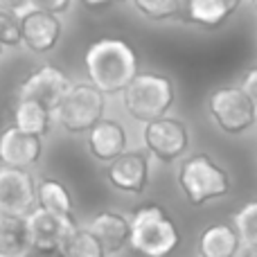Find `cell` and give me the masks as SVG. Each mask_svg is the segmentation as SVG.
<instances>
[{
    "mask_svg": "<svg viewBox=\"0 0 257 257\" xmlns=\"http://www.w3.org/2000/svg\"><path fill=\"white\" fill-rule=\"evenodd\" d=\"M88 230L99 239V244L106 250V255L120 253L128 244V219L120 212L104 210V212L95 214Z\"/></svg>",
    "mask_w": 257,
    "mask_h": 257,
    "instance_id": "9a60e30c",
    "label": "cell"
},
{
    "mask_svg": "<svg viewBox=\"0 0 257 257\" xmlns=\"http://www.w3.org/2000/svg\"><path fill=\"white\" fill-rule=\"evenodd\" d=\"M183 3H185V0H183Z\"/></svg>",
    "mask_w": 257,
    "mask_h": 257,
    "instance_id": "e575fe53",
    "label": "cell"
},
{
    "mask_svg": "<svg viewBox=\"0 0 257 257\" xmlns=\"http://www.w3.org/2000/svg\"><path fill=\"white\" fill-rule=\"evenodd\" d=\"M70 79L54 66H41L18 86V99H36L54 113L66 93L70 90Z\"/></svg>",
    "mask_w": 257,
    "mask_h": 257,
    "instance_id": "9c48e42d",
    "label": "cell"
},
{
    "mask_svg": "<svg viewBox=\"0 0 257 257\" xmlns=\"http://www.w3.org/2000/svg\"><path fill=\"white\" fill-rule=\"evenodd\" d=\"M122 99L133 120L149 124V122L165 117L172 108L174 84L165 75L138 72L131 84L122 90Z\"/></svg>",
    "mask_w": 257,
    "mask_h": 257,
    "instance_id": "3957f363",
    "label": "cell"
},
{
    "mask_svg": "<svg viewBox=\"0 0 257 257\" xmlns=\"http://www.w3.org/2000/svg\"><path fill=\"white\" fill-rule=\"evenodd\" d=\"M88 149L102 163H113L126 151V131L117 120H99L88 131Z\"/></svg>",
    "mask_w": 257,
    "mask_h": 257,
    "instance_id": "5bb4252c",
    "label": "cell"
},
{
    "mask_svg": "<svg viewBox=\"0 0 257 257\" xmlns=\"http://www.w3.org/2000/svg\"><path fill=\"white\" fill-rule=\"evenodd\" d=\"M178 185L192 205H203L230 192V176L208 154H194L181 165Z\"/></svg>",
    "mask_w": 257,
    "mask_h": 257,
    "instance_id": "277c9868",
    "label": "cell"
},
{
    "mask_svg": "<svg viewBox=\"0 0 257 257\" xmlns=\"http://www.w3.org/2000/svg\"><path fill=\"white\" fill-rule=\"evenodd\" d=\"M136 9L147 18L167 21L183 16V0H133Z\"/></svg>",
    "mask_w": 257,
    "mask_h": 257,
    "instance_id": "603a6c76",
    "label": "cell"
},
{
    "mask_svg": "<svg viewBox=\"0 0 257 257\" xmlns=\"http://www.w3.org/2000/svg\"><path fill=\"white\" fill-rule=\"evenodd\" d=\"M208 111L223 133L239 136L257 122V104L237 86H221L208 97Z\"/></svg>",
    "mask_w": 257,
    "mask_h": 257,
    "instance_id": "8992f818",
    "label": "cell"
},
{
    "mask_svg": "<svg viewBox=\"0 0 257 257\" xmlns=\"http://www.w3.org/2000/svg\"><path fill=\"white\" fill-rule=\"evenodd\" d=\"M181 244V232L158 203L140 205L128 217V246L140 257H169Z\"/></svg>",
    "mask_w": 257,
    "mask_h": 257,
    "instance_id": "7a4b0ae2",
    "label": "cell"
},
{
    "mask_svg": "<svg viewBox=\"0 0 257 257\" xmlns=\"http://www.w3.org/2000/svg\"><path fill=\"white\" fill-rule=\"evenodd\" d=\"M239 88L244 90V93L248 95V97L257 104V66H255V68H250V70L244 75V81H241Z\"/></svg>",
    "mask_w": 257,
    "mask_h": 257,
    "instance_id": "484cf974",
    "label": "cell"
},
{
    "mask_svg": "<svg viewBox=\"0 0 257 257\" xmlns=\"http://www.w3.org/2000/svg\"><path fill=\"white\" fill-rule=\"evenodd\" d=\"M86 75L104 95H117L138 75L136 50L122 39H99L86 50Z\"/></svg>",
    "mask_w": 257,
    "mask_h": 257,
    "instance_id": "6da1fadb",
    "label": "cell"
},
{
    "mask_svg": "<svg viewBox=\"0 0 257 257\" xmlns=\"http://www.w3.org/2000/svg\"><path fill=\"white\" fill-rule=\"evenodd\" d=\"M21 36L23 43L32 52L45 54L57 45L59 36H61V21L54 14L32 9L21 16Z\"/></svg>",
    "mask_w": 257,
    "mask_h": 257,
    "instance_id": "7c38bea8",
    "label": "cell"
},
{
    "mask_svg": "<svg viewBox=\"0 0 257 257\" xmlns=\"http://www.w3.org/2000/svg\"><path fill=\"white\" fill-rule=\"evenodd\" d=\"M70 3H72V0H32L34 9H41V12H48V14H54V16H59V14L68 12V9H70Z\"/></svg>",
    "mask_w": 257,
    "mask_h": 257,
    "instance_id": "d4e9b609",
    "label": "cell"
},
{
    "mask_svg": "<svg viewBox=\"0 0 257 257\" xmlns=\"http://www.w3.org/2000/svg\"><path fill=\"white\" fill-rule=\"evenodd\" d=\"M36 201H39V208L48 210V212L61 214V217H72L70 192L57 178H41L36 183Z\"/></svg>",
    "mask_w": 257,
    "mask_h": 257,
    "instance_id": "ffe728a7",
    "label": "cell"
},
{
    "mask_svg": "<svg viewBox=\"0 0 257 257\" xmlns=\"http://www.w3.org/2000/svg\"><path fill=\"white\" fill-rule=\"evenodd\" d=\"M0 43L3 45H21L23 36H21V18L16 16V12L12 9L0 7Z\"/></svg>",
    "mask_w": 257,
    "mask_h": 257,
    "instance_id": "cb8c5ba5",
    "label": "cell"
},
{
    "mask_svg": "<svg viewBox=\"0 0 257 257\" xmlns=\"http://www.w3.org/2000/svg\"><path fill=\"white\" fill-rule=\"evenodd\" d=\"M228 3H230V5H232V7H237V5H239V3H241V0H228Z\"/></svg>",
    "mask_w": 257,
    "mask_h": 257,
    "instance_id": "4dcf8cb0",
    "label": "cell"
},
{
    "mask_svg": "<svg viewBox=\"0 0 257 257\" xmlns=\"http://www.w3.org/2000/svg\"><path fill=\"white\" fill-rule=\"evenodd\" d=\"M84 3H86V7H102V5L111 3V0H84Z\"/></svg>",
    "mask_w": 257,
    "mask_h": 257,
    "instance_id": "f1b7e54d",
    "label": "cell"
},
{
    "mask_svg": "<svg viewBox=\"0 0 257 257\" xmlns=\"http://www.w3.org/2000/svg\"><path fill=\"white\" fill-rule=\"evenodd\" d=\"M241 257H257V250H248V253L241 255Z\"/></svg>",
    "mask_w": 257,
    "mask_h": 257,
    "instance_id": "f546056e",
    "label": "cell"
},
{
    "mask_svg": "<svg viewBox=\"0 0 257 257\" xmlns=\"http://www.w3.org/2000/svg\"><path fill=\"white\" fill-rule=\"evenodd\" d=\"M117 3H126V0H117Z\"/></svg>",
    "mask_w": 257,
    "mask_h": 257,
    "instance_id": "836d02e7",
    "label": "cell"
},
{
    "mask_svg": "<svg viewBox=\"0 0 257 257\" xmlns=\"http://www.w3.org/2000/svg\"><path fill=\"white\" fill-rule=\"evenodd\" d=\"M25 226L30 235V246L36 248H59L63 239L79 228L72 217H61L43 208L32 210L25 217Z\"/></svg>",
    "mask_w": 257,
    "mask_h": 257,
    "instance_id": "30bf717a",
    "label": "cell"
},
{
    "mask_svg": "<svg viewBox=\"0 0 257 257\" xmlns=\"http://www.w3.org/2000/svg\"><path fill=\"white\" fill-rule=\"evenodd\" d=\"M27 5H32V0H0V7L12 9V12H16V14L23 12Z\"/></svg>",
    "mask_w": 257,
    "mask_h": 257,
    "instance_id": "83f0119b",
    "label": "cell"
},
{
    "mask_svg": "<svg viewBox=\"0 0 257 257\" xmlns=\"http://www.w3.org/2000/svg\"><path fill=\"white\" fill-rule=\"evenodd\" d=\"M43 154L41 138L21 133L16 126H9L0 133V163L5 167L27 169Z\"/></svg>",
    "mask_w": 257,
    "mask_h": 257,
    "instance_id": "4fadbf2b",
    "label": "cell"
},
{
    "mask_svg": "<svg viewBox=\"0 0 257 257\" xmlns=\"http://www.w3.org/2000/svg\"><path fill=\"white\" fill-rule=\"evenodd\" d=\"M232 226L239 232L241 246H246V248H250V250H257V201H250L239 212H235Z\"/></svg>",
    "mask_w": 257,
    "mask_h": 257,
    "instance_id": "7402d4cb",
    "label": "cell"
},
{
    "mask_svg": "<svg viewBox=\"0 0 257 257\" xmlns=\"http://www.w3.org/2000/svg\"><path fill=\"white\" fill-rule=\"evenodd\" d=\"M57 122L70 133L90 131L104 115V93L93 84H72L54 108Z\"/></svg>",
    "mask_w": 257,
    "mask_h": 257,
    "instance_id": "5b68a950",
    "label": "cell"
},
{
    "mask_svg": "<svg viewBox=\"0 0 257 257\" xmlns=\"http://www.w3.org/2000/svg\"><path fill=\"white\" fill-rule=\"evenodd\" d=\"M241 248L239 232L232 223H212L201 232L199 255L201 257H237Z\"/></svg>",
    "mask_w": 257,
    "mask_h": 257,
    "instance_id": "2e32d148",
    "label": "cell"
},
{
    "mask_svg": "<svg viewBox=\"0 0 257 257\" xmlns=\"http://www.w3.org/2000/svg\"><path fill=\"white\" fill-rule=\"evenodd\" d=\"M250 3H253V9H255V12H257V0H250Z\"/></svg>",
    "mask_w": 257,
    "mask_h": 257,
    "instance_id": "1f68e13d",
    "label": "cell"
},
{
    "mask_svg": "<svg viewBox=\"0 0 257 257\" xmlns=\"http://www.w3.org/2000/svg\"><path fill=\"white\" fill-rule=\"evenodd\" d=\"M50 120H52V111L36 99H18L14 108V126L27 136L43 138L50 131Z\"/></svg>",
    "mask_w": 257,
    "mask_h": 257,
    "instance_id": "ac0fdd59",
    "label": "cell"
},
{
    "mask_svg": "<svg viewBox=\"0 0 257 257\" xmlns=\"http://www.w3.org/2000/svg\"><path fill=\"white\" fill-rule=\"evenodd\" d=\"M23 257H63V253L61 248H36V246H30Z\"/></svg>",
    "mask_w": 257,
    "mask_h": 257,
    "instance_id": "4316f807",
    "label": "cell"
},
{
    "mask_svg": "<svg viewBox=\"0 0 257 257\" xmlns=\"http://www.w3.org/2000/svg\"><path fill=\"white\" fill-rule=\"evenodd\" d=\"M145 145L158 160L172 163L187 151V145H190L187 126L181 120L167 115L154 120L145 126Z\"/></svg>",
    "mask_w": 257,
    "mask_h": 257,
    "instance_id": "ba28073f",
    "label": "cell"
},
{
    "mask_svg": "<svg viewBox=\"0 0 257 257\" xmlns=\"http://www.w3.org/2000/svg\"><path fill=\"white\" fill-rule=\"evenodd\" d=\"M30 248L25 219L0 214V257H23Z\"/></svg>",
    "mask_w": 257,
    "mask_h": 257,
    "instance_id": "d6986e66",
    "label": "cell"
},
{
    "mask_svg": "<svg viewBox=\"0 0 257 257\" xmlns=\"http://www.w3.org/2000/svg\"><path fill=\"white\" fill-rule=\"evenodd\" d=\"M59 248H61L63 257H106V250L102 248L99 239L84 228L72 230Z\"/></svg>",
    "mask_w": 257,
    "mask_h": 257,
    "instance_id": "44dd1931",
    "label": "cell"
},
{
    "mask_svg": "<svg viewBox=\"0 0 257 257\" xmlns=\"http://www.w3.org/2000/svg\"><path fill=\"white\" fill-rule=\"evenodd\" d=\"M232 7L228 0H185L183 3V21L201 27H219L230 18Z\"/></svg>",
    "mask_w": 257,
    "mask_h": 257,
    "instance_id": "e0dca14e",
    "label": "cell"
},
{
    "mask_svg": "<svg viewBox=\"0 0 257 257\" xmlns=\"http://www.w3.org/2000/svg\"><path fill=\"white\" fill-rule=\"evenodd\" d=\"M3 48H5V45H3V43H0V52H3Z\"/></svg>",
    "mask_w": 257,
    "mask_h": 257,
    "instance_id": "d6a6232c",
    "label": "cell"
},
{
    "mask_svg": "<svg viewBox=\"0 0 257 257\" xmlns=\"http://www.w3.org/2000/svg\"><path fill=\"white\" fill-rule=\"evenodd\" d=\"M36 181L27 169L0 167V214L25 219L36 210Z\"/></svg>",
    "mask_w": 257,
    "mask_h": 257,
    "instance_id": "52a82bcc",
    "label": "cell"
},
{
    "mask_svg": "<svg viewBox=\"0 0 257 257\" xmlns=\"http://www.w3.org/2000/svg\"><path fill=\"white\" fill-rule=\"evenodd\" d=\"M106 178L115 190L142 194L149 183V160L142 151H124L113 163H108Z\"/></svg>",
    "mask_w": 257,
    "mask_h": 257,
    "instance_id": "8fae6325",
    "label": "cell"
}]
</instances>
